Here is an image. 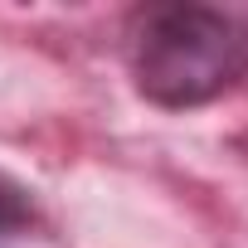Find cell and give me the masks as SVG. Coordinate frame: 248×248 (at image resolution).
I'll return each instance as SVG.
<instances>
[{"mask_svg":"<svg viewBox=\"0 0 248 248\" xmlns=\"http://www.w3.org/2000/svg\"><path fill=\"white\" fill-rule=\"evenodd\" d=\"M30 224H34V200H30V190H25L15 175L0 170V238H15V233H25Z\"/></svg>","mask_w":248,"mask_h":248,"instance_id":"cell-2","label":"cell"},{"mask_svg":"<svg viewBox=\"0 0 248 248\" xmlns=\"http://www.w3.org/2000/svg\"><path fill=\"white\" fill-rule=\"evenodd\" d=\"M127 59L137 93L156 107H200L248 73V30L214 5L161 0L127 20Z\"/></svg>","mask_w":248,"mask_h":248,"instance_id":"cell-1","label":"cell"}]
</instances>
